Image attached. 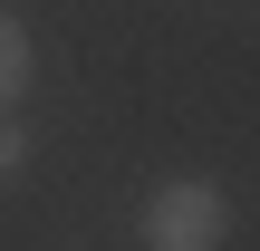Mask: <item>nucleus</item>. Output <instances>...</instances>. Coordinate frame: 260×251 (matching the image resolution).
Listing matches in <instances>:
<instances>
[{
  "instance_id": "1",
  "label": "nucleus",
  "mask_w": 260,
  "mask_h": 251,
  "mask_svg": "<svg viewBox=\"0 0 260 251\" xmlns=\"http://www.w3.org/2000/svg\"><path fill=\"white\" fill-rule=\"evenodd\" d=\"M232 232V203H222V184H203V174H174V184H154V203H145V242L154 251H212Z\"/></svg>"
},
{
  "instance_id": "3",
  "label": "nucleus",
  "mask_w": 260,
  "mask_h": 251,
  "mask_svg": "<svg viewBox=\"0 0 260 251\" xmlns=\"http://www.w3.org/2000/svg\"><path fill=\"white\" fill-rule=\"evenodd\" d=\"M19 155H29V135L10 126V106H0V174H19Z\"/></svg>"
},
{
  "instance_id": "2",
  "label": "nucleus",
  "mask_w": 260,
  "mask_h": 251,
  "mask_svg": "<svg viewBox=\"0 0 260 251\" xmlns=\"http://www.w3.org/2000/svg\"><path fill=\"white\" fill-rule=\"evenodd\" d=\"M29 97V29L0 10V106H19Z\"/></svg>"
}]
</instances>
